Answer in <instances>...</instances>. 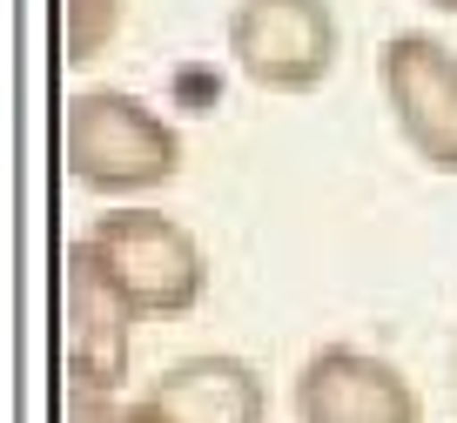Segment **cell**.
Segmentation results:
<instances>
[{
    "mask_svg": "<svg viewBox=\"0 0 457 423\" xmlns=\"http://www.w3.org/2000/svg\"><path fill=\"white\" fill-rule=\"evenodd\" d=\"M61 162L101 202H142L182 175V128L129 87H81L61 114Z\"/></svg>",
    "mask_w": 457,
    "mask_h": 423,
    "instance_id": "obj_1",
    "label": "cell"
},
{
    "mask_svg": "<svg viewBox=\"0 0 457 423\" xmlns=\"http://www.w3.org/2000/svg\"><path fill=\"white\" fill-rule=\"evenodd\" d=\"M74 255L142 323L148 316H188L209 296V255H202V242L169 209H148V202H121V209L95 215L74 236Z\"/></svg>",
    "mask_w": 457,
    "mask_h": 423,
    "instance_id": "obj_2",
    "label": "cell"
},
{
    "mask_svg": "<svg viewBox=\"0 0 457 423\" xmlns=\"http://www.w3.org/2000/svg\"><path fill=\"white\" fill-rule=\"evenodd\" d=\"M228 68L262 95H316L337 74L343 21L329 0H236L222 21Z\"/></svg>",
    "mask_w": 457,
    "mask_h": 423,
    "instance_id": "obj_3",
    "label": "cell"
},
{
    "mask_svg": "<svg viewBox=\"0 0 457 423\" xmlns=\"http://www.w3.org/2000/svg\"><path fill=\"white\" fill-rule=\"evenodd\" d=\"M377 95L397 141L430 175H457V54L430 28H397L377 47Z\"/></svg>",
    "mask_w": 457,
    "mask_h": 423,
    "instance_id": "obj_4",
    "label": "cell"
},
{
    "mask_svg": "<svg viewBox=\"0 0 457 423\" xmlns=\"http://www.w3.org/2000/svg\"><path fill=\"white\" fill-rule=\"evenodd\" d=\"M296 423H424V396L390 356L357 343H323L289 383Z\"/></svg>",
    "mask_w": 457,
    "mask_h": 423,
    "instance_id": "obj_5",
    "label": "cell"
},
{
    "mask_svg": "<svg viewBox=\"0 0 457 423\" xmlns=\"http://www.w3.org/2000/svg\"><path fill=\"white\" fill-rule=\"evenodd\" d=\"M61 303H68V390L74 396H121L142 316L114 296L74 249H68V276H61Z\"/></svg>",
    "mask_w": 457,
    "mask_h": 423,
    "instance_id": "obj_6",
    "label": "cell"
},
{
    "mask_svg": "<svg viewBox=\"0 0 457 423\" xmlns=\"http://www.w3.org/2000/svg\"><path fill=\"white\" fill-rule=\"evenodd\" d=\"M148 403L169 423H270V383L249 356L195 350L148 383Z\"/></svg>",
    "mask_w": 457,
    "mask_h": 423,
    "instance_id": "obj_7",
    "label": "cell"
},
{
    "mask_svg": "<svg viewBox=\"0 0 457 423\" xmlns=\"http://www.w3.org/2000/svg\"><path fill=\"white\" fill-rule=\"evenodd\" d=\"M129 28V0H61V61L87 68Z\"/></svg>",
    "mask_w": 457,
    "mask_h": 423,
    "instance_id": "obj_8",
    "label": "cell"
},
{
    "mask_svg": "<svg viewBox=\"0 0 457 423\" xmlns=\"http://www.w3.org/2000/svg\"><path fill=\"white\" fill-rule=\"evenodd\" d=\"M68 423H169L148 396H74Z\"/></svg>",
    "mask_w": 457,
    "mask_h": 423,
    "instance_id": "obj_9",
    "label": "cell"
},
{
    "mask_svg": "<svg viewBox=\"0 0 457 423\" xmlns=\"http://www.w3.org/2000/svg\"><path fill=\"white\" fill-rule=\"evenodd\" d=\"M424 7H430V14H451V21H457V0H424Z\"/></svg>",
    "mask_w": 457,
    "mask_h": 423,
    "instance_id": "obj_10",
    "label": "cell"
},
{
    "mask_svg": "<svg viewBox=\"0 0 457 423\" xmlns=\"http://www.w3.org/2000/svg\"><path fill=\"white\" fill-rule=\"evenodd\" d=\"M451 396H457V323H451Z\"/></svg>",
    "mask_w": 457,
    "mask_h": 423,
    "instance_id": "obj_11",
    "label": "cell"
}]
</instances>
